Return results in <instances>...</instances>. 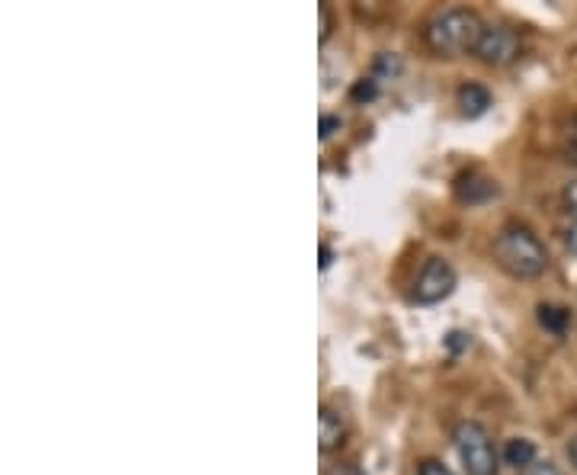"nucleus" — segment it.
Wrapping results in <instances>:
<instances>
[{"instance_id":"7","label":"nucleus","mask_w":577,"mask_h":475,"mask_svg":"<svg viewBox=\"0 0 577 475\" xmlns=\"http://www.w3.org/2000/svg\"><path fill=\"white\" fill-rule=\"evenodd\" d=\"M346 437V424H343V414H338L334 408H321L318 414V441H321V453H331L334 446H340Z\"/></svg>"},{"instance_id":"14","label":"nucleus","mask_w":577,"mask_h":475,"mask_svg":"<svg viewBox=\"0 0 577 475\" xmlns=\"http://www.w3.org/2000/svg\"><path fill=\"white\" fill-rule=\"evenodd\" d=\"M446 347H449L452 353H459L462 347H469V335H462V331H452V335L446 338Z\"/></svg>"},{"instance_id":"16","label":"nucleus","mask_w":577,"mask_h":475,"mask_svg":"<svg viewBox=\"0 0 577 475\" xmlns=\"http://www.w3.org/2000/svg\"><path fill=\"white\" fill-rule=\"evenodd\" d=\"M334 129H340V116H324L321 119V138H331Z\"/></svg>"},{"instance_id":"9","label":"nucleus","mask_w":577,"mask_h":475,"mask_svg":"<svg viewBox=\"0 0 577 475\" xmlns=\"http://www.w3.org/2000/svg\"><path fill=\"white\" fill-rule=\"evenodd\" d=\"M504 460L513 469H530L536 463V443L526 441V437H513L504 450Z\"/></svg>"},{"instance_id":"19","label":"nucleus","mask_w":577,"mask_h":475,"mask_svg":"<svg viewBox=\"0 0 577 475\" xmlns=\"http://www.w3.org/2000/svg\"><path fill=\"white\" fill-rule=\"evenodd\" d=\"M331 261H334V251H331L328 244H321V271H328V267H331Z\"/></svg>"},{"instance_id":"12","label":"nucleus","mask_w":577,"mask_h":475,"mask_svg":"<svg viewBox=\"0 0 577 475\" xmlns=\"http://www.w3.org/2000/svg\"><path fill=\"white\" fill-rule=\"evenodd\" d=\"M562 205H565L568 215H575L577 219V180H568V183H565V190H562Z\"/></svg>"},{"instance_id":"20","label":"nucleus","mask_w":577,"mask_h":475,"mask_svg":"<svg viewBox=\"0 0 577 475\" xmlns=\"http://www.w3.org/2000/svg\"><path fill=\"white\" fill-rule=\"evenodd\" d=\"M568 247H571V251L577 254V225L571 229V232H568Z\"/></svg>"},{"instance_id":"15","label":"nucleus","mask_w":577,"mask_h":475,"mask_svg":"<svg viewBox=\"0 0 577 475\" xmlns=\"http://www.w3.org/2000/svg\"><path fill=\"white\" fill-rule=\"evenodd\" d=\"M526 475H562V469L555 466V463H533Z\"/></svg>"},{"instance_id":"10","label":"nucleus","mask_w":577,"mask_h":475,"mask_svg":"<svg viewBox=\"0 0 577 475\" xmlns=\"http://www.w3.org/2000/svg\"><path fill=\"white\" fill-rule=\"evenodd\" d=\"M536 312H539V325H543L545 331H552V335H565L568 325H571V312H568V308L543 303Z\"/></svg>"},{"instance_id":"13","label":"nucleus","mask_w":577,"mask_h":475,"mask_svg":"<svg viewBox=\"0 0 577 475\" xmlns=\"http://www.w3.org/2000/svg\"><path fill=\"white\" fill-rule=\"evenodd\" d=\"M420 475H452V469L442 466L440 460H427V463H420Z\"/></svg>"},{"instance_id":"11","label":"nucleus","mask_w":577,"mask_h":475,"mask_svg":"<svg viewBox=\"0 0 577 475\" xmlns=\"http://www.w3.org/2000/svg\"><path fill=\"white\" fill-rule=\"evenodd\" d=\"M375 94H378V84H375V77H363V81H356V87H353V101H356V103L375 101Z\"/></svg>"},{"instance_id":"8","label":"nucleus","mask_w":577,"mask_h":475,"mask_svg":"<svg viewBox=\"0 0 577 475\" xmlns=\"http://www.w3.org/2000/svg\"><path fill=\"white\" fill-rule=\"evenodd\" d=\"M459 106H462V113H466L469 119H476V116H481V113L491 106V91L481 87V84H466V87L459 91Z\"/></svg>"},{"instance_id":"17","label":"nucleus","mask_w":577,"mask_h":475,"mask_svg":"<svg viewBox=\"0 0 577 475\" xmlns=\"http://www.w3.org/2000/svg\"><path fill=\"white\" fill-rule=\"evenodd\" d=\"M328 475H366L360 466H350V463H343V466H334Z\"/></svg>"},{"instance_id":"2","label":"nucleus","mask_w":577,"mask_h":475,"mask_svg":"<svg viewBox=\"0 0 577 475\" xmlns=\"http://www.w3.org/2000/svg\"><path fill=\"white\" fill-rule=\"evenodd\" d=\"M484 33V23L476 10H462V7H452V10H442L437 13L427 30L424 39L430 45L434 55L440 59H456V55H466V52H476L478 39Z\"/></svg>"},{"instance_id":"18","label":"nucleus","mask_w":577,"mask_h":475,"mask_svg":"<svg viewBox=\"0 0 577 475\" xmlns=\"http://www.w3.org/2000/svg\"><path fill=\"white\" fill-rule=\"evenodd\" d=\"M568 158H571V161L577 165V123H575V129L568 133Z\"/></svg>"},{"instance_id":"21","label":"nucleus","mask_w":577,"mask_h":475,"mask_svg":"<svg viewBox=\"0 0 577 475\" xmlns=\"http://www.w3.org/2000/svg\"><path fill=\"white\" fill-rule=\"evenodd\" d=\"M568 456H571V463H575V469H577V437L568 443Z\"/></svg>"},{"instance_id":"1","label":"nucleus","mask_w":577,"mask_h":475,"mask_svg":"<svg viewBox=\"0 0 577 475\" xmlns=\"http://www.w3.org/2000/svg\"><path fill=\"white\" fill-rule=\"evenodd\" d=\"M494 261L501 271L516 279H536L548 267V251L533 229L510 222L494 238Z\"/></svg>"},{"instance_id":"3","label":"nucleus","mask_w":577,"mask_h":475,"mask_svg":"<svg viewBox=\"0 0 577 475\" xmlns=\"http://www.w3.org/2000/svg\"><path fill=\"white\" fill-rule=\"evenodd\" d=\"M456 450L459 460L469 475H498V450L491 434L476 424V421H462L456 428Z\"/></svg>"},{"instance_id":"5","label":"nucleus","mask_w":577,"mask_h":475,"mask_svg":"<svg viewBox=\"0 0 577 475\" xmlns=\"http://www.w3.org/2000/svg\"><path fill=\"white\" fill-rule=\"evenodd\" d=\"M452 289H456V271L442 257H430L414 283V299L420 306H437L446 296H452Z\"/></svg>"},{"instance_id":"4","label":"nucleus","mask_w":577,"mask_h":475,"mask_svg":"<svg viewBox=\"0 0 577 475\" xmlns=\"http://www.w3.org/2000/svg\"><path fill=\"white\" fill-rule=\"evenodd\" d=\"M476 55L484 65H510L520 55V35L516 30H510L504 23H484V33L478 39Z\"/></svg>"},{"instance_id":"6","label":"nucleus","mask_w":577,"mask_h":475,"mask_svg":"<svg viewBox=\"0 0 577 475\" xmlns=\"http://www.w3.org/2000/svg\"><path fill=\"white\" fill-rule=\"evenodd\" d=\"M498 193H501L498 180L488 177V173H481V170H469V173H462V177L456 180V200H459V203H488V200H494Z\"/></svg>"}]
</instances>
